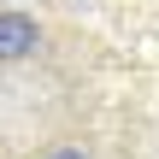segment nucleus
<instances>
[{"mask_svg": "<svg viewBox=\"0 0 159 159\" xmlns=\"http://www.w3.org/2000/svg\"><path fill=\"white\" fill-rule=\"evenodd\" d=\"M35 47V24L24 12H0V59H24Z\"/></svg>", "mask_w": 159, "mask_h": 159, "instance_id": "nucleus-1", "label": "nucleus"}, {"mask_svg": "<svg viewBox=\"0 0 159 159\" xmlns=\"http://www.w3.org/2000/svg\"><path fill=\"white\" fill-rule=\"evenodd\" d=\"M53 159H83V153H77V148H59V153H53Z\"/></svg>", "mask_w": 159, "mask_h": 159, "instance_id": "nucleus-2", "label": "nucleus"}]
</instances>
